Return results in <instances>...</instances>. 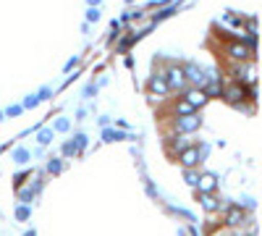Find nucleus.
I'll list each match as a JSON object with an SVG mask.
<instances>
[{
  "instance_id": "f8f14e48",
  "label": "nucleus",
  "mask_w": 262,
  "mask_h": 236,
  "mask_svg": "<svg viewBox=\"0 0 262 236\" xmlns=\"http://www.w3.org/2000/svg\"><path fill=\"white\" fill-rule=\"evenodd\" d=\"M200 200H202V207H205L207 212L221 210V202H217V197H215V195H200Z\"/></svg>"
},
{
  "instance_id": "9d476101",
  "label": "nucleus",
  "mask_w": 262,
  "mask_h": 236,
  "mask_svg": "<svg viewBox=\"0 0 262 236\" xmlns=\"http://www.w3.org/2000/svg\"><path fill=\"white\" fill-rule=\"evenodd\" d=\"M226 97H228V102H242L247 97V90L242 87V84H233V87L226 90Z\"/></svg>"
},
{
  "instance_id": "f03ea898",
  "label": "nucleus",
  "mask_w": 262,
  "mask_h": 236,
  "mask_svg": "<svg viewBox=\"0 0 262 236\" xmlns=\"http://www.w3.org/2000/svg\"><path fill=\"white\" fill-rule=\"evenodd\" d=\"M165 84H168V90H184L186 87V79H184V71L179 69V66H170L168 71H165Z\"/></svg>"
},
{
  "instance_id": "0eeeda50",
  "label": "nucleus",
  "mask_w": 262,
  "mask_h": 236,
  "mask_svg": "<svg viewBox=\"0 0 262 236\" xmlns=\"http://www.w3.org/2000/svg\"><path fill=\"white\" fill-rule=\"evenodd\" d=\"M217 186V176L215 174H202L196 179V189H200V195H212Z\"/></svg>"
},
{
  "instance_id": "6e6552de",
  "label": "nucleus",
  "mask_w": 262,
  "mask_h": 236,
  "mask_svg": "<svg viewBox=\"0 0 262 236\" xmlns=\"http://www.w3.org/2000/svg\"><path fill=\"white\" fill-rule=\"evenodd\" d=\"M184 100L189 102V105H194V108H202V105L207 102V95L202 92V90H186V95H184Z\"/></svg>"
},
{
  "instance_id": "6ab92c4d",
  "label": "nucleus",
  "mask_w": 262,
  "mask_h": 236,
  "mask_svg": "<svg viewBox=\"0 0 262 236\" xmlns=\"http://www.w3.org/2000/svg\"><path fill=\"white\" fill-rule=\"evenodd\" d=\"M58 128H60V132H66V128H69V121H66V118H63V121H58Z\"/></svg>"
},
{
  "instance_id": "20e7f679",
  "label": "nucleus",
  "mask_w": 262,
  "mask_h": 236,
  "mask_svg": "<svg viewBox=\"0 0 262 236\" xmlns=\"http://www.w3.org/2000/svg\"><path fill=\"white\" fill-rule=\"evenodd\" d=\"M226 55H228L231 60H238V63H244V60H249L252 50H249L247 45H242V42H231V45H226Z\"/></svg>"
},
{
  "instance_id": "f257e3e1",
  "label": "nucleus",
  "mask_w": 262,
  "mask_h": 236,
  "mask_svg": "<svg viewBox=\"0 0 262 236\" xmlns=\"http://www.w3.org/2000/svg\"><path fill=\"white\" fill-rule=\"evenodd\" d=\"M181 71H184V79H186V81H191L196 90H202L205 84H207V76H205V71H202L200 66H196V63H186V66H184Z\"/></svg>"
},
{
  "instance_id": "f3484780",
  "label": "nucleus",
  "mask_w": 262,
  "mask_h": 236,
  "mask_svg": "<svg viewBox=\"0 0 262 236\" xmlns=\"http://www.w3.org/2000/svg\"><path fill=\"white\" fill-rule=\"evenodd\" d=\"M16 216H18L21 221H27V218H29V207H18V210H16Z\"/></svg>"
},
{
  "instance_id": "1a4fd4ad",
  "label": "nucleus",
  "mask_w": 262,
  "mask_h": 236,
  "mask_svg": "<svg viewBox=\"0 0 262 236\" xmlns=\"http://www.w3.org/2000/svg\"><path fill=\"white\" fill-rule=\"evenodd\" d=\"M242 223H244V210H242V207H231V210L226 212V226L236 228V226H242Z\"/></svg>"
},
{
  "instance_id": "4468645a",
  "label": "nucleus",
  "mask_w": 262,
  "mask_h": 236,
  "mask_svg": "<svg viewBox=\"0 0 262 236\" xmlns=\"http://www.w3.org/2000/svg\"><path fill=\"white\" fill-rule=\"evenodd\" d=\"M107 142H116V139H123V134H118V132H111V128H105V134H102Z\"/></svg>"
},
{
  "instance_id": "2eb2a0df",
  "label": "nucleus",
  "mask_w": 262,
  "mask_h": 236,
  "mask_svg": "<svg viewBox=\"0 0 262 236\" xmlns=\"http://www.w3.org/2000/svg\"><path fill=\"white\" fill-rule=\"evenodd\" d=\"M50 139H53V132H50V128H45V132H39V142H42V144H48Z\"/></svg>"
},
{
  "instance_id": "dca6fc26",
  "label": "nucleus",
  "mask_w": 262,
  "mask_h": 236,
  "mask_svg": "<svg viewBox=\"0 0 262 236\" xmlns=\"http://www.w3.org/2000/svg\"><path fill=\"white\" fill-rule=\"evenodd\" d=\"M196 179H200V176H196V174H194L191 168H186V181H189L191 186H196Z\"/></svg>"
},
{
  "instance_id": "423d86ee",
  "label": "nucleus",
  "mask_w": 262,
  "mask_h": 236,
  "mask_svg": "<svg viewBox=\"0 0 262 236\" xmlns=\"http://www.w3.org/2000/svg\"><path fill=\"white\" fill-rule=\"evenodd\" d=\"M179 160H181V165L184 168H194L196 163H200V147H184L181 153H179Z\"/></svg>"
},
{
  "instance_id": "9b49d317",
  "label": "nucleus",
  "mask_w": 262,
  "mask_h": 236,
  "mask_svg": "<svg viewBox=\"0 0 262 236\" xmlns=\"http://www.w3.org/2000/svg\"><path fill=\"white\" fill-rule=\"evenodd\" d=\"M149 90L155 92V95H165V92H170L163 76H152V79H149Z\"/></svg>"
},
{
  "instance_id": "39448f33",
  "label": "nucleus",
  "mask_w": 262,
  "mask_h": 236,
  "mask_svg": "<svg viewBox=\"0 0 262 236\" xmlns=\"http://www.w3.org/2000/svg\"><path fill=\"white\" fill-rule=\"evenodd\" d=\"M200 118H196V113L194 116H179L176 118V132H181V134H191V132H196L200 128Z\"/></svg>"
},
{
  "instance_id": "ddd939ff",
  "label": "nucleus",
  "mask_w": 262,
  "mask_h": 236,
  "mask_svg": "<svg viewBox=\"0 0 262 236\" xmlns=\"http://www.w3.org/2000/svg\"><path fill=\"white\" fill-rule=\"evenodd\" d=\"M196 113V108H194V105H189L186 100H179L176 102V116H194Z\"/></svg>"
},
{
  "instance_id": "a211bd4d",
  "label": "nucleus",
  "mask_w": 262,
  "mask_h": 236,
  "mask_svg": "<svg viewBox=\"0 0 262 236\" xmlns=\"http://www.w3.org/2000/svg\"><path fill=\"white\" fill-rule=\"evenodd\" d=\"M27 153H24V149H18V153H16V163H27Z\"/></svg>"
},
{
  "instance_id": "7ed1b4c3",
  "label": "nucleus",
  "mask_w": 262,
  "mask_h": 236,
  "mask_svg": "<svg viewBox=\"0 0 262 236\" xmlns=\"http://www.w3.org/2000/svg\"><path fill=\"white\" fill-rule=\"evenodd\" d=\"M233 79H236V84H254V66H252V60H244V66H236L233 69Z\"/></svg>"
}]
</instances>
